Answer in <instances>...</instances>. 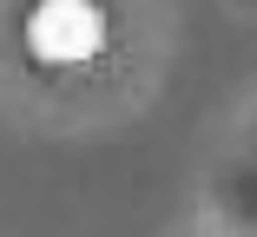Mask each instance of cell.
<instances>
[{
    "mask_svg": "<svg viewBox=\"0 0 257 237\" xmlns=\"http://www.w3.org/2000/svg\"><path fill=\"white\" fill-rule=\"evenodd\" d=\"M27 46L46 66H79L106 46V14L99 0H40L27 14Z\"/></svg>",
    "mask_w": 257,
    "mask_h": 237,
    "instance_id": "6da1fadb",
    "label": "cell"
}]
</instances>
